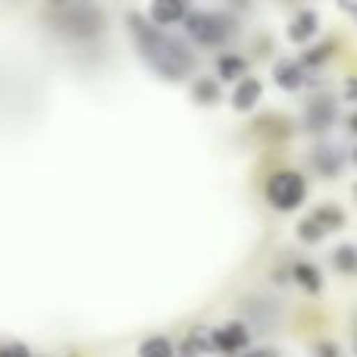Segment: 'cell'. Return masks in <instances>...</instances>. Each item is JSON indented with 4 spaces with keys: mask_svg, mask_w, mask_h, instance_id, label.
<instances>
[{
    "mask_svg": "<svg viewBox=\"0 0 357 357\" xmlns=\"http://www.w3.org/2000/svg\"><path fill=\"white\" fill-rule=\"evenodd\" d=\"M126 25H129V35L138 47V56H142L144 66L154 75H160V79H167V82H182L185 75L195 69L191 50L185 47L178 38L157 29L142 13H135V10L126 13Z\"/></svg>",
    "mask_w": 357,
    "mask_h": 357,
    "instance_id": "1",
    "label": "cell"
},
{
    "mask_svg": "<svg viewBox=\"0 0 357 357\" xmlns=\"http://www.w3.org/2000/svg\"><path fill=\"white\" fill-rule=\"evenodd\" d=\"M182 25H185V31H188V38H195L204 47H220V44H226L235 29L232 16H226V13H210V10L185 13Z\"/></svg>",
    "mask_w": 357,
    "mask_h": 357,
    "instance_id": "2",
    "label": "cell"
},
{
    "mask_svg": "<svg viewBox=\"0 0 357 357\" xmlns=\"http://www.w3.org/2000/svg\"><path fill=\"white\" fill-rule=\"evenodd\" d=\"M307 197V182L301 173L295 169H282V173H273L266 178V201L279 210V213H291L298 210Z\"/></svg>",
    "mask_w": 357,
    "mask_h": 357,
    "instance_id": "3",
    "label": "cell"
},
{
    "mask_svg": "<svg viewBox=\"0 0 357 357\" xmlns=\"http://www.w3.org/2000/svg\"><path fill=\"white\" fill-rule=\"evenodd\" d=\"M104 22H107L104 13L94 3H73L56 16L60 31H66V35H73V38H98L100 31H104Z\"/></svg>",
    "mask_w": 357,
    "mask_h": 357,
    "instance_id": "4",
    "label": "cell"
},
{
    "mask_svg": "<svg viewBox=\"0 0 357 357\" xmlns=\"http://www.w3.org/2000/svg\"><path fill=\"white\" fill-rule=\"evenodd\" d=\"M335 116H339V110H335V100L329 98V94H317V98H310L307 107H304V126H307V132H314V135H323V132L333 129Z\"/></svg>",
    "mask_w": 357,
    "mask_h": 357,
    "instance_id": "5",
    "label": "cell"
},
{
    "mask_svg": "<svg viewBox=\"0 0 357 357\" xmlns=\"http://www.w3.org/2000/svg\"><path fill=\"white\" fill-rule=\"evenodd\" d=\"M210 342H213V351H220V354H238V351L248 348L251 333H248L245 323L232 320L220 329H210Z\"/></svg>",
    "mask_w": 357,
    "mask_h": 357,
    "instance_id": "6",
    "label": "cell"
},
{
    "mask_svg": "<svg viewBox=\"0 0 357 357\" xmlns=\"http://www.w3.org/2000/svg\"><path fill=\"white\" fill-rule=\"evenodd\" d=\"M310 167H314L317 176L335 178L345 169V157H342V151L333 148V144H320V148H314V154H310Z\"/></svg>",
    "mask_w": 357,
    "mask_h": 357,
    "instance_id": "7",
    "label": "cell"
},
{
    "mask_svg": "<svg viewBox=\"0 0 357 357\" xmlns=\"http://www.w3.org/2000/svg\"><path fill=\"white\" fill-rule=\"evenodd\" d=\"M273 79H276V85L282 88V91H301L304 85H307V75H304V66L298 60H276V66H273Z\"/></svg>",
    "mask_w": 357,
    "mask_h": 357,
    "instance_id": "8",
    "label": "cell"
},
{
    "mask_svg": "<svg viewBox=\"0 0 357 357\" xmlns=\"http://www.w3.org/2000/svg\"><path fill=\"white\" fill-rule=\"evenodd\" d=\"M260 94H264V85H260V79H251V75H245V79L235 82L232 107L238 113H251L254 107L260 104Z\"/></svg>",
    "mask_w": 357,
    "mask_h": 357,
    "instance_id": "9",
    "label": "cell"
},
{
    "mask_svg": "<svg viewBox=\"0 0 357 357\" xmlns=\"http://www.w3.org/2000/svg\"><path fill=\"white\" fill-rule=\"evenodd\" d=\"M185 13H188V0H154L151 3V22L157 29H167V25L182 22Z\"/></svg>",
    "mask_w": 357,
    "mask_h": 357,
    "instance_id": "10",
    "label": "cell"
},
{
    "mask_svg": "<svg viewBox=\"0 0 357 357\" xmlns=\"http://www.w3.org/2000/svg\"><path fill=\"white\" fill-rule=\"evenodd\" d=\"M317 31H320V13L317 10H301L289 22V41L291 44H307Z\"/></svg>",
    "mask_w": 357,
    "mask_h": 357,
    "instance_id": "11",
    "label": "cell"
},
{
    "mask_svg": "<svg viewBox=\"0 0 357 357\" xmlns=\"http://www.w3.org/2000/svg\"><path fill=\"white\" fill-rule=\"evenodd\" d=\"M291 279H295L304 291H310V295H320V289H323V273L317 270L314 264H307V260L291 264Z\"/></svg>",
    "mask_w": 357,
    "mask_h": 357,
    "instance_id": "12",
    "label": "cell"
},
{
    "mask_svg": "<svg viewBox=\"0 0 357 357\" xmlns=\"http://www.w3.org/2000/svg\"><path fill=\"white\" fill-rule=\"evenodd\" d=\"M210 351H213V342H210V329H204V326L191 329L188 339L178 345V357H201Z\"/></svg>",
    "mask_w": 357,
    "mask_h": 357,
    "instance_id": "13",
    "label": "cell"
},
{
    "mask_svg": "<svg viewBox=\"0 0 357 357\" xmlns=\"http://www.w3.org/2000/svg\"><path fill=\"white\" fill-rule=\"evenodd\" d=\"M216 75H220V82H238L248 75V60L238 54H222L220 60H216Z\"/></svg>",
    "mask_w": 357,
    "mask_h": 357,
    "instance_id": "14",
    "label": "cell"
},
{
    "mask_svg": "<svg viewBox=\"0 0 357 357\" xmlns=\"http://www.w3.org/2000/svg\"><path fill=\"white\" fill-rule=\"evenodd\" d=\"M310 216H314V220L320 222L326 232H335V229L345 226V210H342L339 204H320V207H317Z\"/></svg>",
    "mask_w": 357,
    "mask_h": 357,
    "instance_id": "15",
    "label": "cell"
},
{
    "mask_svg": "<svg viewBox=\"0 0 357 357\" xmlns=\"http://www.w3.org/2000/svg\"><path fill=\"white\" fill-rule=\"evenodd\" d=\"M254 129H257L260 135H266V138H289L291 135V123L285 116H276V113L257 119V123H254Z\"/></svg>",
    "mask_w": 357,
    "mask_h": 357,
    "instance_id": "16",
    "label": "cell"
},
{
    "mask_svg": "<svg viewBox=\"0 0 357 357\" xmlns=\"http://www.w3.org/2000/svg\"><path fill=\"white\" fill-rule=\"evenodd\" d=\"M191 94H195V100L201 107H216L222 98L220 82H213V79H197L195 85H191Z\"/></svg>",
    "mask_w": 357,
    "mask_h": 357,
    "instance_id": "17",
    "label": "cell"
},
{
    "mask_svg": "<svg viewBox=\"0 0 357 357\" xmlns=\"http://www.w3.org/2000/svg\"><path fill=\"white\" fill-rule=\"evenodd\" d=\"M138 357H176V348L167 335H151L138 345Z\"/></svg>",
    "mask_w": 357,
    "mask_h": 357,
    "instance_id": "18",
    "label": "cell"
},
{
    "mask_svg": "<svg viewBox=\"0 0 357 357\" xmlns=\"http://www.w3.org/2000/svg\"><path fill=\"white\" fill-rule=\"evenodd\" d=\"M335 47H339L335 41H323V44H317V47H307V50H304L301 60H298V63H301V66L317 69V66H323V63H326L329 56L335 54Z\"/></svg>",
    "mask_w": 357,
    "mask_h": 357,
    "instance_id": "19",
    "label": "cell"
},
{
    "mask_svg": "<svg viewBox=\"0 0 357 357\" xmlns=\"http://www.w3.org/2000/svg\"><path fill=\"white\" fill-rule=\"evenodd\" d=\"M326 235H329V232L314 220V216H304V220L298 222V238H301L304 245H320Z\"/></svg>",
    "mask_w": 357,
    "mask_h": 357,
    "instance_id": "20",
    "label": "cell"
},
{
    "mask_svg": "<svg viewBox=\"0 0 357 357\" xmlns=\"http://www.w3.org/2000/svg\"><path fill=\"white\" fill-rule=\"evenodd\" d=\"M333 266L339 273H354V266H357V248L354 245H339L333 251Z\"/></svg>",
    "mask_w": 357,
    "mask_h": 357,
    "instance_id": "21",
    "label": "cell"
},
{
    "mask_svg": "<svg viewBox=\"0 0 357 357\" xmlns=\"http://www.w3.org/2000/svg\"><path fill=\"white\" fill-rule=\"evenodd\" d=\"M0 357H31V351L22 342H10V345H0Z\"/></svg>",
    "mask_w": 357,
    "mask_h": 357,
    "instance_id": "22",
    "label": "cell"
},
{
    "mask_svg": "<svg viewBox=\"0 0 357 357\" xmlns=\"http://www.w3.org/2000/svg\"><path fill=\"white\" fill-rule=\"evenodd\" d=\"M317 357H339V348H335L333 342H320V345H317Z\"/></svg>",
    "mask_w": 357,
    "mask_h": 357,
    "instance_id": "23",
    "label": "cell"
},
{
    "mask_svg": "<svg viewBox=\"0 0 357 357\" xmlns=\"http://www.w3.org/2000/svg\"><path fill=\"white\" fill-rule=\"evenodd\" d=\"M241 357H282V354L276 348H251V351H245Z\"/></svg>",
    "mask_w": 357,
    "mask_h": 357,
    "instance_id": "24",
    "label": "cell"
},
{
    "mask_svg": "<svg viewBox=\"0 0 357 357\" xmlns=\"http://www.w3.org/2000/svg\"><path fill=\"white\" fill-rule=\"evenodd\" d=\"M345 98H348V100H354V104H357V75H354V79H348V82H345Z\"/></svg>",
    "mask_w": 357,
    "mask_h": 357,
    "instance_id": "25",
    "label": "cell"
},
{
    "mask_svg": "<svg viewBox=\"0 0 357 357\" xmlns=\"http://www.w3.org/2000/svg\"><path fill=\"white\" fill-rule=\"evenodd\" d=\"M339 6H342V10H345L348 16H351L354 22H357V0H339Z\"/></svg>",
    "mask_w": 357,
    "mask_h": 357,
    "instance_id": "26",
    "label": "cell"
},
{
    "mask_svg": "<svg viewBox=\"0 0 357 357\" xmlns=\"http://www.w3.org/2000/svg\"><path fill=\"white\" fill-rule=\"evenodd\" d=\"M348 129H351L354 135H357V110H354V113H348Z\"/></svg>",
    "mask_w": 357,
    "mask_h": 357,
    "instance_id": "27",
    "label": "cell"
},
{
    "mask_svg": "<svg viewBox=\"0 0 357 357\" xmlns=\"http://www.w3.org/2000/svg\"><path fill=\"white\" fill-rule=\"evenodd\" d=\"M351 163H354V167H357V148L351 151Z\"/></svg>",
    "mask_w": 357,
    "mask_h": 357,
    "instance_id": "28",
    "label": "cell"
},
{
    "mask_svg": "<svg viewBox=\"0 0 357 357\" xmlns=\"http://www.w3.org/2000/svg\"><path fill=\"white\" fill-rule=\"evenodd\" d=\"M69 3H91V0H69Z\"/></svg>",
    "mask_w": 357,
    "mask_h": 357,
    "instance_id": "29",
    "label": "cell"
},
{
    "mask_svg": "<svg viewBox=\"0 0 357 357\" xmlns=\"http://www.w3.org/2000/svg\"><path fill=\"white\" fill-rule=\"evenodd\" d=\"M354 197H357V185H354Z\"/></svg>",
    "mask_w": 357,
    "mask_h": 357,
    "instance_id": "30",
    "label": "cell"
},
{
    "mask_svg": "<svg viewBox=\"0 0 357 357\" xmlns=\"http://www.w3.org/2000/svg\"><path fill=\"white\" fill-rule=\"evenodd\" d=\"M354 276H357V266H354Z\"/></svg>",
    "mask_w": 357,
    "mask_h": 357,
    "instance_id": "31",
    "label": "cell"
},
{
    "mask_svg": "<svg viewBox=\"0 0 357 357\" xmlns=\"http://www.w3.org/2000/svg\"><path fill=\"white\" fill-rule=\"evenodd\" d=\"M354 354H357V345H354Z\"/></svg>",
    "mask_w": 357,
    "mask_h": 357,
    "instance_id": "32",
    "label": "cell"
}]
</instances>
